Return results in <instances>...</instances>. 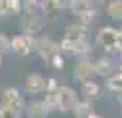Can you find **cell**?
Here are the masks:
<instances>
[{"instance_id": "1", "label": "cell", "mask_w": 122, "mask_h": 118, "mask_svg": "<svg viewBox=\"0 0 122 118\" xmlns=\"http://www.w3.org/2000/svg\"><path fill=\"white\" fill-rule=\"evenodd\" d=\"M97 43L106 51H120L122 49V30L116 28H101L97 36Z\"/></svg>"}, {"instance_id": "2", "label": "cell", "mask_w": 122, "mask_h": 118, "mask_svg": "<svg viewBox=\"0 0 122 118\" xmlns=\"http://www.w3.org/2000/svg\"><path fill=\"white\" fill-rule=\"evenodd\" d=\"M2 106L10 108V110H16V112H24L26 110V100L22 97V92L18 89H14V87H8V89H4L2 92V102H0Z\"/></svg>"}, {"instance_id": "3", "label": "cell", "mask_w": 122, "mask_h": 118, "mask_svg": "<svg viewBox=\"0 0 122 118\" xmlns=\"http://www.w3.org/2000/svg\"><path fill=\"white\" fill-rule=\"evenodd\" d=\"M77 102H79L77 92L71 87H59L57 89V110L59 112H73Z\"/></svg>"}, {"instance_id": "4", "label": "cell", "mask_w": 122, "mask_h": 118, "mask_svg": "<svg viewBox=\"0 0 122 118\" xmlns=\"http://www.w3.org/2000/svg\"><path fill=\"white\" fill-rule=\"evenodd\" d=\"M34 51L40 53L41 59H51L55 53H59V43H55L51 37H40L34 39Z\"/></svg>"}, {"instance_id": "5", "label": "cell", "mask_w": 122, "mask_h": 118, "mask_svg": "<svg viewBox=\"0 0 122 118\" xmlns=\"http://www.w3.org/2000/svg\"><path fill=\"white\" fill-rule=\"evenodd\" d=\"M41 26H43V20H41V16L37 12H26V16H22L20 28H22L24 34L32 36V34H36V31H40Z\"/></svg>"}, {"instance_id": "6", "label": "cell", "mask_w": 122, "mask_h": 118, "mask_svg": "<svg viewBox=\"0 0 122 118\" xmlns=\"http://www.w3.org/2000/svg\"><path fill=\"white\" fill-rule=\"evenodd\" d=\"M45 87H47V79L40 73L28 75L24 81V89L28 94H41V92H45Z\"/></svg>"}, {"instance_id": "7", "label": "cell", "mask_w": 122, "mask_h": 118, "mask_svg": "<svg viewBox=\"0 0 122 118\" xmlns=\"http://www.w3.org/2000/svg\"><path fill=\"white\" fill-rule=\"evenodd\" d=\"M12 51L20 55V57H24V55H30L34 51V39L32 36H28V34H20L12 39Z\"/></svg>"}, {"instance_id": "8", "label": "cell", "mask_w": 122, "mask_h": 118, "mask_svg": "<svg viewBox=\"0 0 122 118\" xmlns=\"http://www.w3.org/2000/svg\"><path fill=\"white\" fill-rule=\"evenodd\" d=\"M73 77H75V81H79V83L91 81V79L95 77V65H93V61H89V59H81L79 63H75Z\"/></svg>"}, {"instance_id": "9", "label": "cell", "mask_w": 122, "mask_h": 118, "mask_svg": "<svg viewBox=\"0 0 122 118\" xmlns=\"http://www.w3.org/2000/svg\"><path fill=\"white\" fill-rule=\"evenodd\" d=\"M26 114L28 118H45L49 114V108L45 100H32L30 104H26Z\"/></svg>"}, {"instance_id": "10", "label": "cell", "mask_w": 122, "mask_h": 118, "mask_svg": "<svg viewBox=\"0 0 122 118\" xmlns=\"http://www.w3.org/2000/svg\"><path fill=\"white\" fill-rule=\"evenodd\" d=\"M95 75H101V77H110L114 73V61L110 57H101V59H97L95 63Z\"/></svg>"}, {"instance_id": "11", "label": "cell", "mask_w": 122, "mask_h": 118, "mask_svg": "<svg viewBox=\"0 0 122 118\" xmlns=\"http://www.w3.org/2000/svg\"><path fill=\"white\" fill-rule=\"evenodd\" d=\"M81 94L85 97V100H95V98H98V94H101V87H98L93 79H91V81H85V83H81Z\"/></svg>"}, {"instance_id": "12", "label": "cell", "mask_w": 122, "mask_h": 118, "mask_svg": "<svg viewBox=\"0 0 122 118\" xmlns=\"http://www.w3.org/2000/svg\"><path fill=\"white\" fill-rule=\"evenodd\" d=\"M65 37L67 39H87L89 37L87 26H83V24H71V26H67Z\"/></svg>"}, {"instance_id": "13", "label": "cell", "mask_w": 122, "mask_h": 118, "mask_svg": "<svg viewBox=\"0 0 122 118\" xmlns=\"http://www.w3.org/2000/svg\"><path fill=\"white\" fill-rule=\"evenodd\" d=\"M73 114L77 118H89L93 114V106H91V100H79L73 108Z\"/></svg>"}, {"instance_id": "14", "label": "cell", "mask_w": 122, "mask_h": 118, "mask_svg": "<svg viewBox=\"0 0 122 118\" xmlns=\"http://www.w3.org/2000/svg\"><path fill=\"white\" fill-rule=\"evenodd\" d=\"M106 87L114 94H122V73H112L106 79Z\"/></svg>"}, {"instance_id": "15", "label": "cell", "mask_w": 122, "mask_h": 118, "mask_svg": "<svg viewBox=\"0 0 122 118\" xmlns=\"http://www.w3.org/2000/svg\"><path fill=\"white\" fill-rule=\"evenodd\" d=\"M106 14H108L112 20L122 22V0H110V2L106 4Z\"/></svg>"}, {"instance_id": "16", "label": "cell", "mask_w": 122, "mask_h": 118, "mask_svg": "<svg viewBox=\"0 0 122 118\" xmlns=\"http://www.w3.org/2000/svg\"><path fill=\"white\" fill-rule=\"evenodd\" d=\"M4 6H6V12H8V16H10V14L20 12L22 2H20V0H4Z\"/></svg>"}, {"instance_id": "17", "label": "cell", "mask_w": 122, "mask_h": 118, "mask_svg": "<svg viewBox=\"0 0 122 118\" xmlns=\"http://www.w3.org/2000/svg\"><path fill=\"white\" fill-rule=\"evenodd\" d=\"M12 51V39L8 36H4V34H0V53H8Z\"/></svg>"}, {"instance_id": "18", "label": "cell", "mask_w": 122, "mask_h": 118, "mask_svg": "<svg viewBox=\"0 0 122 118\" xmlns=\"http://www.w3.org/2000/svg\"><path fill=\"white\" fill-rule=\"evenodd\" d=\"M0 118H22V112H16V110H10L0 104Z\"/></svg>"}, {"instance_id": "19", "label": "cell", "mask_w": 122, "mask_h": 118, "mask_svg": "<svg viewBox=\"0 0 122 118\" xmlns=\"http://www.w3.org/2000/svg\"><path fill=\"white\" fill-rule=\"evenodd\" d=\"M22 6L26 8V12H36L41 6V0H22Z\"/></svg>"}, {"instance_id": "20", "label": "cell", "mask_w": 122, "mask_h": 118, "mask_svg": "<svg viewBox=\"0 0 122 118\" xmlns=\"http://www.w3.org/2000/svg\"><path fill=\"white\" fill-rule=\"evenodd\" d=\"M49 61H53V67H55V69H63V57H61L59 53H55Z\"/></svg>"}, {"instance_id": "21", "label": "cell", "mask_w": 122, "mask_h": 118, "mask_svg": "<svg viewBox=\"0 0 122 118\" xmlns=\"http://www.w3.org/2000/svg\"><path fill=\"white\" fill-rule=\"evenodd\" d=\"M89 118H101V116H98V114H95V112H93V114H91Z\"/></svg>"}, {"instance_id": "22", "label": "cell", "mask_w": 122, "mask_h": 118, "mask_svg": "<svg viewBox=\"0 0 122 118\" xmlns=\"http://www.w3.org/2000/svg\"><path fill=\"white\" fill-rule=\"evenodd\" d=\"M2 57H4V55H2V53H0V67H2Z\"/></svg>"}, {"instance_id": "23", "label": "cell", "mask_w": 122, "mask_h": 118, "mask_svg": "<svg viewBox=\"0 0 122 118\" xmlns=\"http://www.w3.org/2000/svg\"><path fill=\"white\" fill-rule=\"evenodd\" d=\"M67 2H69V6H71V2H75V0H67Z\"/></svg>"}, {"instance_id": "24", "label": "cell", "mask_w": 122, "mask_h": 118, "mask_svg": "<svg viewBox=\"0 0 122 118\" xmlns=\"http://www.w3.org/2000/svg\"><path fill=\"white\" fill-rule=\"evenodd\" d=\"M120 57H122V49H120Z\"/></svg>"}]
</instances>
